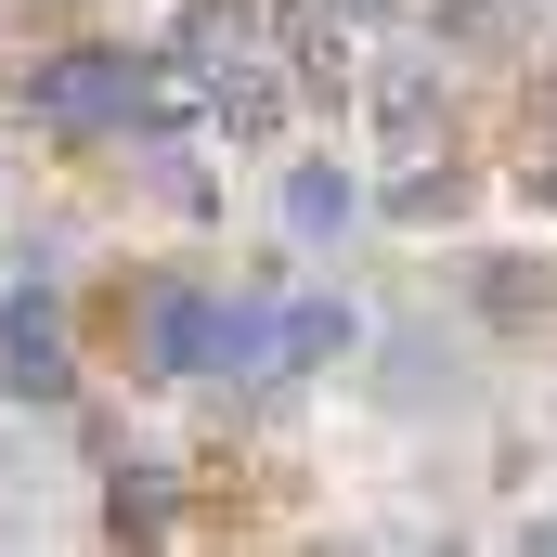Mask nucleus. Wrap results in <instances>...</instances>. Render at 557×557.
Listing matches in <instances>:
<instances>
[{
    "label": "nucleus",
    "mask_w": 557,
    "mask_h": 557,
    "mask_svg": "<svg viewBox=\"0 0 557 557\" xmlns=\"http://www.w3.org/2000/svg\"><path fill=\"white\" fill-rule=\"evenodd\" d=\"M131 104H143L131 52H52V65L26 78V117H39V131H117Z\"/></svg>",
    "instance_id": "1"
},
{
    "label": "nucleus",
    "mask_w": 557,
    "mask_h": 557,
    "mask_svg": "<svg viewBox=\"0 0 557 557\" xmlns=\"http://www.w3.org/2000/svg\"><path fill=\"white\" fill-rule=\"evenodd\" d=\"M0 389L13 403H65V311L52 298H0Z\"/></svg>",
    "instance_id": "2"
},
{
    "label": "nucleus",
    "mask_w": 557,
    "mask_h": 557,
    "mask_svg": "<svg viewBox=\"0 0 557 557\" xmlns=\"http://www.w3.org/2000/svg\"><path fill=\"white\" fill-rule=\"evenodd\" d=\"M208 350H221V298L208 285H156L143 298V363L156 376H208Z\"/></svg>",
    "instance_id": "3"
},
{
    "label": "nucleus",
    "mask_w": 557,
    "mask_h": 557,
    "mask_svg": "<svg viewBox=\"0 0 557 557\" xmlns=\"http://www.w3.org/2000/svg\"><path fill=\"white\" fill-rule=\"evenodd\" d=\"M208 131H234V143H273V131H285V78L260 65V52H234V65H221V104H208Z\"/></svg>",
    "instance_id": "4"
},
{
    "label": "nucleus",
    "mask_w": 557,
    "mask_h": 557,
    "mask_svg": "<svg viewBox=\"0 0 557 557\" xmlns=\"http://www.w3.org/2000/svg\"><path fill=\"white\" fill-rule=\"evenodd\" d=\"M350 350V311L337 298H298V311H273V376H298V363H337Z\"/></svg>",
    "instance_id": "5"
},
{
    "label": "nucleus",
    "mask_w": 557,
    "mask_h": 557,
    "mask_svg": "<svg viewBox=\"0 0 557 557\" xmlns=\"http://www.w3.org/2000/svg\"><path fill=\"white\" fill-rule=\"evenodd\" d=\"M182 52H195V65L260 52V0H195V13H182Z\"/></svg>",
    "instance_id": "6"
},
{
    "label": "nucleus",
    "mask_w": 557,
    "mask_h": 557,
    "mask_svg": "<svg viewBox=\"0 0 557 557\" xmlns=\"http://www.w3.org/2000/svg\"><path fill=\"white\" fill-rule=\"evenodd\" d=\"M350 221V182L337 169H285V234H337Z\"/></svg>",
    "instance_id": "7"
},
{
    "label": "nucleus",
    "mask_w": 557,
    "mask_h": 557,
    "mask_svg": "<svg viewBox=\"0 0 557 557\" xmlns=\"http://www.w3.org/2000/svg\"><path fill=\"white\" fill-rule=\"evenodd\" d=\"M376 131H389V143L428 131V65H389V78H376Z\"/></svg>",
    "instance_id": "8"
},
{
    "label": "nucleus",
    "mask_w": 557,
    "mask_h": 557,
    "mask_svg": "<svg viewBox=\"0 0 557 557\" xmlns=\"http://www.w3.org/2000/svg\"><path fill=\"white\" fill-rule=\"evenodd\" d=\"M389 208H403V221H441V208H454V169H403V195H389Z\"/></svg>",
    "instance_id": "9"
},
{
    "label": "nucleus",
    "mask_w": 557,
    "mask_h": 557,
    "mask_svg": "<svg viewBox=\"0 0 557 557\" xmlns=\"http://www.w3.org/2000/svg\"><path fill=\"white\" fill-rule=\"evenodd\" d=\"M104 519H117V532H169V493H156V480H117V506H104Z\"/></svg>",
    "instance_id": "10"
},
{
    "label": "nucleus",
    "mask_w": 557,
    "mask_h": 557,
    "mask_svg": "<svg viewBox=\"0 0 557 557\" xmlns=\"http://www.w3.org/2000/svg\"><path fill=\"white\" fill-rule=\"evenodd\" d=\"M363 13H389V0H337V26H363Z\"/></svg>",
    "instance_id": "11"
},
{
    "label": "nucleus",
    "mask_w": 557,
    "mask_h": 557,
    "mask_svg": "<svg viewBox=\"0 0 557 557\" xmlns=\"http://www.w3.org/2000/svg\"><path fill=\"white\" fill-rule=\"evenodd\" d=\"M532 195H545V208H557V169H545V182H532Z\"/></svg>",
    "instance_id": "12"
}]
</instances>
